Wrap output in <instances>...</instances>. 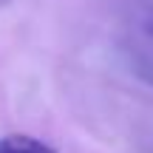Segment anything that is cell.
<instances>
[{
  "label": "cell",
  "mask_w": 153,
  "mask_h": 153,
  "mask_svg": "<svg viewBox=\"0 0 153 153\" xmlns=\"http://www.w3.org/2000/svg\"><path fill=\"white\" fill-rule=\"evenodd\" d=\"M0 153H57L51 145L40 142L34 136H23V133H11V136L0 139Z\"/></svg>",
  "instance_id": "1"
},
{
  "label": "cell",
  "mask_w": 153,
  "mask_h": 153,
  "mask_svg": "<svg viewBox=\"0 0 153 153\" xmlns=\"http://www.w3.org/2000/svg\"><path fill=\"white\" fill-rule=\"evenodd\" d=\"M148 31H150V37H153V14L148 17Z\"/></svg>",
  "instance_id": "2"
},
{
  "label": "cell",
  "mask_w": 153,
  "mask_h": 153,
  "mask_svg": "<svg viewBox=\"0 0 153 153\" xmlns=\"http://www.w3.org/2000/svg\"><path fill=\"white\" fill-rule=\"evenodd\" d=\"M11 3V0H0V9H3V6H9Z\"/></svg>",
  "instance_id": "3"
}]
</instances>
